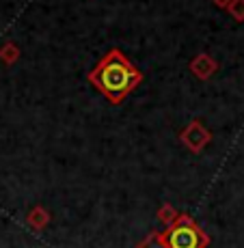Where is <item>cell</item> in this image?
I'll return each instance as SVG.
<instances>
[{
    "mask_svg": "<svg viewBox=\"0 0 244 248\" xmlns=\"http://www.w3.org/2000/svg\"><path fill=\"white\" fill-rule=\"evenodd\" d=\"M141 80L143 74L117 47L108 52L98 63V67L89 74V82L111 104H121Z\"/></svg>",
    "mask_w": 244,
    "mask_h": 248,
    "instance_id": "6da1fadb",
    "label": "cell"
},
{
    "mask_svg": "<svg viewBox=\"0 0 244 248\" xmlns=\"http://www.w3.org/2000/svg\"><path fill=\"white\" fill-rule=\"evenodd\" d=\"M205 242L203 231L188 216H179L164 233L166 248H203Z\"/></svg>",
    "mask_w": 244,
    "mask_h": 248,
    "instance_id": "7a4b0ae2",
    "label": "cell"
},
{
    "mask_svg": "<svg viewBox=\"0 0 244 248\" xmlns=\"http://www.w3.org/2000/svg\"><path fill=\"white\" fill-rule=\"evenodd\" d=\"M208 138H210V134L201 127L199 121H193L184 130V134H181V140H184L193 151H201V147H203V142L208 140Z\"/></svg>",
    "mask_w": 244,
    "mask_h": 248,
    "instance_id": "3957f363",
    "label": "cell"
},
{
    "mask_svg": "<svg viewBox=\"0 0 244 248\" xmlns=\"http://www.w3.org/2000/svg\"><path fill=\"white\" fill-rule=\"evenodd\" d=\"M190 69H193V74H197L201 80H205L214 69H216V65H214V61L210 59V56L199 54L197 59H195L193 63H190Z\"/></svg>",
    "mask_w": 244,
    "mask_h": 248,
    "instance_id": "277c9868",
    "label": "cell"
},
{
    "mask_svg": "<svg viewBox=\"0 0 244 248\" xmlns=\"http://www.w3.org/2000/svg\"><path fill=\"white\" fill-rule=\"evenodd\" d=\"M16 56H17V47L13 44H7L2 50H0V59H2L7 65H11L13 61H16Z\"/></svg>",
    "mask_w": 244,
    "mask_h": 248,
    "instance_id": "5b68a950",
    "label": "cell"
}]
</instances>
